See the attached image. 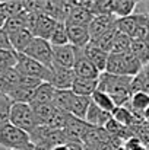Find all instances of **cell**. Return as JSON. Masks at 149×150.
<instances>
[{"mask_svg": "<svg viewBox=\"0 0 149 150\" xmlns=\"http://www.w3.org/2000/svg\"><path fill=\"white\" fill-rule=\"evenodd\" d=\"M111 120H113V114H110V112L98 108L95 103H91L89 111H88L86 118H85V121L91 127H95V128H105V125Z\"/></svg>", "mask_w": 149, "mask_h": 150, "instance_id": "9a60e30c", "label": "cell"}, {"mask_svg": "<svg viewBox=\"0 0 149 150\" xmlns=\"http://www.w3.org/2000/svg\"><path fill=\"white\" fill-rule=\"evenodd\" d=\"M0 50H13L9 41V35L3 28H0Z\"/></svg>", "mask_w": 149, "mask_h": 150, "instance_id": "d6a6232c", "label": "cell"}, {"mask_svg": "<svg viewBox=\"0 0 149 150\" xmlns=\"http://www.w3.org/2000/svg\"><path fill=\"white\" fill-rule=\"evenodd\" d=\"M73 71L78 77H86V79H98L99 74H101L97 70V67L85 55L83 48L76 50V61L73 66Z\"/></svg>", "mask_w": 149, "mask_h": 150, "instance_id": "ba28073f", "label": "cell"}, {"mask_svg": "<svg viewBox=\"0 0 149 150\" xmlns=\"http://www.w3.org/2000/svg\"><path fill=\"white\" fill-rule=\"evenodd\" d=\"M6 21H7V18H6V15L3 13V10H1V7H0V28H3V25H4Z\"/></svg>", "mask_w": 149, "mask_h": 150, "instance_id": "d590c367", "label": "cell"}, {"mask_svg": "<svg viewBox=\"0 0 149 150\" xmlns=\"http://www.w3.org/2000/svg\"><path fill=\"white\" fill-rule=\"evenodd\" d=\"M69 44L75 48H85L91 42L89 25H66Z\"/></svg>", "mask_w": 149, "mask_h": 150, "instance_id": "9c48e42d", "label": "cell"}, {"mask_svg": "<svg viewBox=\"0 0 149 150\" xmlns=\"http://www.w3.org/2000/svg\"><path fill=\"white\" fill-rule=\"evenodd\" d=\"M34 149V144L31 146V147H28V149H21V150H32ZM0 150H9V149H3V147H0Z\"/></svg>", "mask_w": 149, "mask_h": 150, "instance_id": "f35d334b", "label": "cell"}, {"mask_svg": "<svg viewBox=\"0 0 149 150\" xmlns=\"http://www.w3.org/2000/svg\"><path fill=\"white\" fill-rule=\"evenodd\" d=\"M138 1L135 0H113L111 1V15H114L117 19L127 18L135 15Z\"/></svg>", "mask_w": 149, "mask_h": 150, "instance_id": "d6986e66", "label": "cell"}, {"mask_svg": "<svg viewBox=\"0 0 149 150\" xmlns=\"http://www.w3.org/2000/svg\"><path fill=\"white\" fill-rule=\"evenodd\" d=\"M51 150H69V144H58V146H54Z\"/></svg>", "mask_w": 149, "mask_h": 150, "instance_id": "8d00e7d4", "label": "cell"}, {"mask_svg": "<svg viewBox=\"0 0 149 150\" xmlns=\"http://www.w3.org/2000/svg\"><path fill=\"white\" fill-rule=\"evenodd\" d=\"M10 108H12V100L4 95H0V127L10 122Z\"/></svg>", "mask_w": 149, "mask_h": 150, "instance_id": "4dcf8cb0", "label": "cell"}, {"mask_svg": "<svg viewBox=\"0 0 149 150\" xmlns=\"http://www.w3.org/2000/svg\"><path fill=\"white\" fill-rule=\"evenodd\" d=\"M132 44H133V38L124 35V34H117L115 37V41H114V45H113V50L110 54H127L132 50Z\"/></svg>", "mask_w": 149, "mask_h": 150, "instance_id": "f546056e", "label": "cell"}, {"mask_svg": "<svg viewBox=\"0 0 149 150\" xmlns=\"http://www.w3.org/2000/svg\"><path fill=\"white\" fill-rule=\"evenodd\" d=\"M50 44L53 47H61V45H67L69 44V37H67V28L64 22H58L50 37Z\"/></svg>", "mask_w": 149, "mask_h": 150, "instance_id": "484cf974", "label": "cell"}, {"mask_svg": "<svg viewBox=\"0 0 149 150\" xmlns=\"http://www.w3.org/2000/svg\"><path fill=\"white\" fill-rule=\"evenodd\" d=\"M91 99H92V103H95L98 108L107 111V112H110V114H113V112L117 109V106H115L114 100L111 99V96H110L108 93L99 91V89L91 96Z\"/></svg>", "mask_w": 149, "mask_h": 150, "instance_id": "4316f807", "label": "cell"}, {"mask_svg": "<svg viewBox=\"0 0 149 150\" xmlns=\"http://www.w3.org/2000/svg\"><path fill=\"white\" fill-rule=\"evenodd\" d=\"M98 79H86V77H78L76 76V79L72 85V92L75 95L91 98L98 91Z\"/></svg>", "mask_w": 149, "mask_h": 150, "instance_id": "e0dca14e", "label": "cell"}, {"mask_svg": "<svg viewBox=\"0 0 149 150\" xmlns=\"http://www.w3.org/2000/svg\"><path fill=\"white\" fill-rule=\"evenodd\" d=\"M75 98V93L72 92V89H66V91H57L56 92V96L53 100V106L58 111H63V112H70V106H72V102Z\"/></svg>", "mask_w": 149, "mask_h": 150, "instance_id": "7402d4cb", "label": "cell"}, {"mask_svg": "<svg viewBox=\"0 0 149 150\" xmlns=\"http://www.w3.org/2000/svg\"><path fill=\"white\" fill-rule=\"evenodd\" d=\"M85 55L89 58V61L97 67L99 73H104L105 69H107V63H108V58H110V52L101 50L97 45H94L92 42H89L85 48H83Z\"/></svg>", "mask_w": 149, "mask_h": 150, "instance_id": "5bb4252c", "label": "cell"}, {"mask_svg": "<svg viewBox=\"0 0 149 150\" xmlns=\"http://www.w3.org/2000/svg\"><path fill=\"white\" fill-rule=\"evenodd\" d=\"M56 92H57V89L53 85H50L47 82L41 83L34 92V98H32L31 105H53Z\"/></svg>", "mask_w": 149, "mask_h": 150, "instance_id": "ac0fdd59", "label": "cell"}, {"mask_svg": "<svg viewBox=\"0 0 149 150\" xmlns=\"http://www.w3.org/2000/svg\"><path fill=\"white\" fill-rule=\"evenodd\" d=\"M76 79L73 69H53V74L50 79V85H53L57 91L72 89V85Z\"/></svg>", "mask_w": 149, "mask_h": 150, "instance_id": "7c38bea8", "label": "cell"}, {"mask_svg": "<svg viewBox=\"0 0 149 150\" xmlns=\"http://www.w3.org/2000/svg\"><path fill=\"white\" fill-rule=\"evenodd\" d=\"M133 92H148L149 93V64L143 66L140 71L133 77L132 82Z\"/></svg>", "mask_w": 149, "mask_h": 150, "instance_id": "cb8c5ba5", "label": "cell"}, {"mask_svg": "<svg viewBox=\"0 0 149 150\" xmlns=\"http://www.w3.org/2000/svg\"><path fill=\"white\" fill-rule=\"evenodd\" d=\"M31 146V136L26 131L18 128L10 122L0 127V147L9 150H21L28 149Z\"/></svg>", "mask_w": 149, "mask_h": 150, "instance_id": "3957f363", "label": "cell"}, {"mask_svg": "<svg viewBox=\"0 0 149 150\" xmlns=\"http://www.w3.org/2000/svg\"><path fill=\"white\" fill-rule=\"evenodd\" d=\"M76 50L73 45L53 47V69H73L76 61Z\"/></svg>", "mask_w": 149, "mask_h": 150, "instance_id": "52a82bcc", "label": "cell"}, {"mask_svg": "<svg viewBox=\"0 0 149 150\" xmlns=\"http://www.w3.org/2000/svg\"><path fill=\"white\" fill-rule=\"evenodd\" d=\"M34 38L35 37H34L32 31L28 29V28H24V29H21V31L13 32V34L9 35V41H10L12 48L16 51V52H19V54H22L24 51L26 50V47L32 42Z\"/></svg>", "mask_w": 149, "mask_h": 150, "instance_id": "2e32d148", "label": "cell"}, {"mask_svg": "<svg viewBox=\"0 0 149 150\" xmlns=\"http://www.w3.org/2000/svg\"><path fill=\"white\" fill-rule=\"evenodd\" d=\"M15 69L21 74H24V76L35 77V79H40V80L47 82V83L50 82L51 74H53V69H48V67L43 66L41 63H38V61L26 57L25 54H19L18 64H16Z\"/></svg>", "mask_w": 149, "mask_h": 150, "instance_id": "5b68a950", "label": "cell"}, {"mask_svg": "<svg viewBox=\"0 0 149 150\" xmlns=\"http://www.w3.org/2000/svg\"><path fill=\"white\" fill-rule=\"evenodd\" d=\"M129 105L133 114H139L142 117L143 112L149 108V93L148 92H133Z\"/></svg>", "mask_w": 149, "mask_h": 150, "instance_id": "603a6c76", "label": "cell"}, {"mask_svg": "<svg viewBox=\"0 0 149 150\" xmlns=\"http://www.w3.org/2000/svg\"><path fill=\"white\" fill-rule=\"evenodd\" d=\"M142 117H143V120H145V121L149 124V108L145 111V112H143V115H142Z\"/></svg>", "mask_w": 149, "mask_h": 150, "instance_id": "74e56055", "label": "cell"}, {"mask_svg": "<svg viewBox=\"0 0 149 150\" xmlns=\"http://www.w3.org/2000/svg\"><path fill=\"white\" fill-rule=\"evenodd\" d=\"M32 150H51V147L47 146V144H34Z\"/></svg>", "mask_w": 149, "mask_h": 150, "instance_id": "e575fe53", "label": "cell"}, {"mask_svg": "<svg viewBox=\"0 0 149 150\" xmlns=\"http://www.w3.org/2000/svg\"><path fill=\"white\" fill-rule=\"evenodd\" d=\"M67 144H69V150H83V144H82V143L70 142V143H67Z\"/></svg>", "mask_w": 149, "mask_h": 150, "instance_id": "836d02e7", "label": "cell"}, {"mask_svg": "<svg viewBox=\"0 0 149 150\" xmlns=\"http://www.w3.org/2000/svg\"><path fill=\"white\" fill-rule=\"evenodd\" d=\"M9 121L10 124L26 131L28 134H31L38 127V121H37V117H35V112L31 103H21V102L12 103Z\"/></svg>", "mask_w": 149, "mask_h": 150, "instance_id": "277c9868", "label": "cell"}, {"mask_svg": "<svg viewBox=\"0 0 149 150\" xmlns=\"http://www.w3.org/2000/svg\"><path fill=\"white\" fill-rule=\"evenodd\" d=\"M139 23H140V16L139 15H132V16H127V18L117 19L115 28L120 34H124V35L133 38L138 28H139Z\"/></svg>", "mask_w": 149, "mask_h": 150, "instance_id": "ffe728a7", "label": "cell"}, {"mask_svg": "<svg viewBox=\"0 0 149 150\" xmlns=\"http://www.w3.org/2000/svg\"><path fill=\"white\" fill-rule=\"evenodd\" d=\"M124 149L126 150H148L142 144V142H140L139 139H135V137H132V139H129V140L126 142Z\"/></svg>", "mask_w": 149, "mask_h": 150, "instance_id": "1f68e13d", "label": "cell"}, {"mask_svg": "<svg viewBox=\"0 0 149 150\" xmlns=\"http://www.w3.org/2000/svg\"><path fill=\"white\" fill-rule=\"evenodd\" d=\"M19 52L15 50H0V73L15 69L18 64Z\"/></svg>", "mask_w": 149, "mask_h": 150, "instance_id": "83f0119b", "label": "cell"}, {"mask_svg": "<svg viewBox=\"0 0 149 150\" xmlns=\"http://www.w3.org/2000/svg\"><path fill=\"white\" fill-rule=\"evenodd\" d=\"M92 103V99L89 96H81V95H75L72 106H70V115H73L75 118L83 120L86 118V114L89 111V106Z\"/></svg>", "mask_w": 149, "mask_h": 150, "instance_id": "44dd1931", "label": "cell"}, {"mask_svg": "<svg viewBox=\"0 0 149 150\" xmlns=\"http://www.w3.org/2000/svg\"><path fill=\"white\" fill-rule=\"evenodd\" d=\"M57 23H58V21H56L54 18H51L46 13H38L35 23L32 26V34L37 38H43V40L48 41Z\"/></svg>", "mask_w": 149, "mask_h": 150, "instance_id": "8fae6325", "label": "cell"}, {"mask_svg": "<svg viewBox=\"0 0 149 150\" xmlns=\"http://www.w3.org/2000/svg\"><path fill=\"white\" fill-rule=\"evenodd\" d=\"M94 19L92 12L81 1V3H73V7L67 16L66 25H89Z\"/></svg>", "mask_w": 149, "mask_h": 150, "instance_id": "4fadbf2b", "label": "cell"}, {"mask_svg": "<svg viewBox=\"0 0 149 150\" xmlns=\"http://www.w3.org/2000/svg\"><path fill=\"white\" fill-rule=\"evenodd\" d=\"M143 66L140 61L132 54H110L105 71L115 76H130L135 77Z\"/></svg>", "mask_w": 149, "mask_h": 150, "instance_id": "7a4b0ae2", "label": "cell"}, {"mask_svg": "<svg viewBox=\"0 0 149 150\" xmlns=\"http://www.w3.org/2000/svg\"><path fill=\"white\" fill-rule=\"evenodd\" d=\"M117 34H118V31H117V28H114V29L105 32L104 35H101L99 38H97V40H92L91 42H92L94 45H97L98 48H101V50L107 51V52H111Z\"/></svg>", "mask_w": 149, "mask_h": 150, "instance_id": "f1b7e54d", "label": "cell"}, {"mask_svg": "<svg viewBox=\"0 0 149 150\" xmlns=\"http://www.w3.org/2000/svg\"><path fill=\"white\" fill-rule=\"evenodd\" d=\"M132 82H133V77L130 76H115V74H110L104 71L99 74L98 89L108 93L111 99L114 100L115 106L121 108L127 105L132 99V95H133Z\"/></svg>", "mask_w": 149, "mask_h": 150, "instance_id": "6da1fadb", "label": "cell"}, {"mask_svg": "<svg viewBox=\"0 0 149 150\" xmlns=\"http://www.w3.org/2000/svg\"><path fill=\"white\" fill-rule=\"evenodd\" d=\"M117 18L114 15H98L94 16L92 22L89 23V32H91V41L97 40L105 32L115 28Z\"/></svg>", "mask_w": 149, "mask_h": 150, "instance_id": "30bf717a", "label": "cell"}, {"mask_svg": "<svg viewBox=\"0 0 149 150\" xmlns=\"http://www.w3.org/2000/svg\"><path fill=\"white\" fill-rule=\"evenodd\" d=\"M130 52L140 61L142 66L149 64V42L143 40H133Z\"/></svg>", "mask_w": 149, "mask_h": 150, "instance_id": "d4e9b609", "label": "cell"}, {"mask_svg": "<svg viewBox=\"0 0 149 150\" xmlns=\"http://www.w3.org/2000/svg\"><path fill=\"white\" fill-rule=\"evenodd\" d=\"M22 54H25L26 57L41 63L43 66H46L48 69H53V45L47 40L35 37L32 40V42L26 47V50Z\"/></svg>", "mask_w": 149, "mask_h": 150, "instance_id": "8992f818", "label": "cell"}]
</instances>
